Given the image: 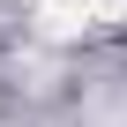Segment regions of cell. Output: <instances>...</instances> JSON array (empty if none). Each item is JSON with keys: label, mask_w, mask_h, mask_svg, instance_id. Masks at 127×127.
Here are the masks:
<instances>
[{"label": "cell", "mask_w": 127, "mask_h": 127, "mask_svg": "<svg viewBox=\"0 0 127 127\" xmlns=\"http://www.w3.org/2000/svg\"><path fill=\"white\" fill-rule=\"evenodd\" d=\"M37 23H45L52 37H75V30L120 23V0H37Z\"/></svg>", "instance_id": "cell-1"}]
</instances>
